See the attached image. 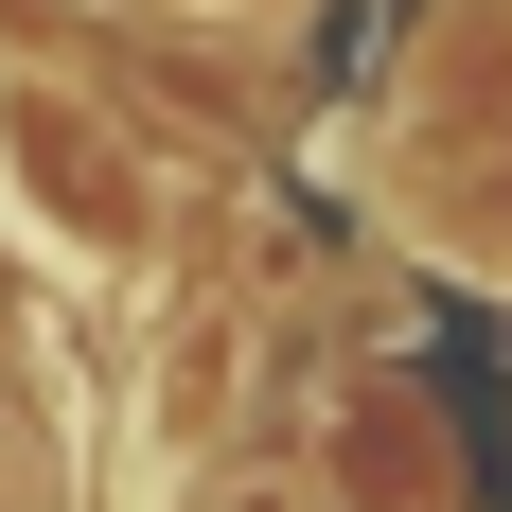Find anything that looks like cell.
<instances>
[{
    "label": "cell",
    "mask_w": 512,
    "mask_h": 512,
    "mask_svg": "<svg viewBox=\"0 0 512 512\" xmlns=\"http://www.w3.org/2000/svg\"><path fill=\"white\" fill-rule=\"evenodd\" d=\"M0 159H18V195L53 212V248H89V265H124L142 212H159L142 124H124L106 89H71V71H0Z\"/></svg>",
    "instance_id": "obj_1"
},
{
    "label": "cell",
    "mask_w": 512,
    "mask_h": 512,
    "mask_svg": "<svg viewBox=\"0 0 512 512\" xmlns=\"http://www.w3.org/2000/svg\"><path fill=\"white\" fill-rule=\"evenodd\" d=\"M177 512H318V477H283V460H230V477H195Z\"/></svg>",
    "instance_id": "obj_2"
}]
</instances>
